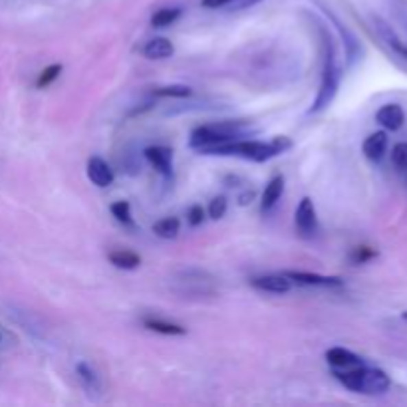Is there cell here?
<instances>
[{
    "label": "cell",
    "instance_id": "1",
    "mask_svg": "<svg viewBox=\"0 0 407 407\" xmlns=\"http://www.w3.org/2000/svg\"><path fill=\"white\" fill-rule=\"evenodd\" d=\"M290 148H292V141L286 135H277L268 143L266 141H255V139H237V141L207 148L201 153H205V155H221V157H241L246 161L264 163V161L277 157L280 153H286Z\"/></svg>",
    "mask_w": 407,
    "mask_h": 407
},
{
    "label": "cell",
    "instance_id": "2",
    "mask_svg": "<svg viewBox=\"0 0 407 407\" xmlns=\"http://www.w3.org/2000/svg\"><path fill=\"white\" fill-rule=\"evenodd\" d=\"M248 133H251V124L246 119H226V121H217V124L195 128L191 131L189 146L201 153L207 148L242 139Z\"/></svg>",
    "mask_w": 407,
    "mask_h": 407
},
{
    "label": "cell",
    "instance_id": "3",
    "mask_svg": "<svg viewBox=\"0 0 407 407\" xmlns=\"http://www.w3.org/2000/svg\"><path fill=\"white\" fill-rule=\"evenodd\" d=\"M332 375L344 388L366 395H382L391 386V380L386 371L368 366H358L350 370H332Z\"/></svg>",
    "mask_w": 407,
    "mask_h": 407
},
{
    "label": "cell",
    "instance_id": "4",
    "mask_svg": "<svg viewBox=\"0 0 407 407\" xmlns=\"http://www.w3.org/2000/svg\"><path fill=\"white\" fill-rule=\"evenodd\" d=\"M324 46H326V58H324L322 82H320V90H318V95H316L310 113H318V111H322L324 108H328L332 104L334 97H336L338 86H340V70H338V64H336L332 42L326 38Z\"/></svg>",
    "mask_w": 407,
    "mask_h": 407
},
{
    "label": "cell",
    "instance_id": "5",
    "mask_svg": "<svg viewBox=\"0 0 407 407\" xmlns=\"http://www.w3.org/2000/svg\"><path fill=\"white\" fill-rule=\"evenodd\" d=\"M294 222H296L298 233H300L302 237H312L316 233L318 219H316V209L310 197H304V199L298 203L296 213H294Z\"/></svg>",
    "mask_w": 407,
    "mask_h": 407
},
{
    "label": "cell",
    "instance_id": "6",
    "mask_svg": "<svg viewBox=\"0 0 407 407\" xmlns=\"http://www.w3.org/2000/svg\"><path fill=\"white\" fill-rule=\"evenodd\" d=\"M251 284L260 290V292H268V294H286L292 290V280L282 275H264V277H255L251 280Z\"/></svg>",
    "mask_w": 407,
    "mask_h": 407
},
{
    "label": "cell",
    "instance_id": "7",
    "mask_svg": "<svg viewBox=\"0 0 407 407\" xmlns=\"http://www.w3.org/2000/svg\"><path fill=\"white\" fill-rule=\"evenodd\" d=\"M375 121L388 131H397L406 124V111L399 104H386L375 111Z\"/></svg>",
    "mask_w": 407,
    "mask_h": 407
},
{
    "label": "cell",
    "instance_id": "8",
    "mask_svg": "<svg viewBox=\"0 0 407 407\" xmlns=\"http://www.w3.org/2000/svg\"><path fill=\"white\" fill-rule=\"evenodd\" d=\"M326 362L330 364L332 370H350V368L364 366V360L346 348H330L326 352Z\"/></svg>",
    "mask_w": 407,
    "mask_h": 407
},
{
    "label": "cell",
    "instance_id": "9",
    "mask_svg": "<svg viewBox=\"0 0 407 407\" xmlns=\"http://www.w3.org/2000/svg\"><path fill=\"white\" fill-rule=\"evenodd\" d=\"M86 173H88V179L95 187L104 189V187H110L113 183V169L102 157H90Z\"/></svg>",
    "mask_w": 407,
    "mask_h": 407
},
{
    "label": "cell",
    "instance_id": "10",
    "mask_svg": "<svg viewBox=\"0 0 407 407\" xmlns=\"http://www.w3.org/2000/svg\"><path fill=\"white\" fill-rule=\"evenodd\" d=\"M292 282L304 284V286H326V288H338L344 286V280L340 277H322V275H312V272H296L288 270L284 272Z\"/></svg>",
    "mask_w": 407,
    "mask_h": 407
},
{
    "label": "cell",
    "instance_id": "11",
    "mask_svg": "<svg viewBox=\"0 0 407 407\" xmlns=\"http://www.w3.org/2000/svg\"><path fill=\"white\" fill-rule=\"evenodd\" d=\"M146 159L155 167L159 173L171 175V163H173V149L163 148V146H151L143 151Z\"/></svg>",
    "mask_w": 407,
    "mask_h": 407
},
{
    "label": "cell",
    "instance_id": "12",
    "mask_svg": "<svg viewBox=\"0 0 407 407\" xmlns=\"http://www.w3.org/2000/svg\"><path fill=\"white\" fill-rule=\"evenodd\" d=\"M386 149H388V133L386 131L371 133L366 137V141L362 146L366 159H370V161H380L386 155Z\"/></svg>",
    "mask_w": 407,
    "mask_h": 407
},
{
    "label": "cell",
    "instance_id": "13",
    "mask_svg": "<svg viewBox=\"0 0 407 407\" xmlns=\"http://www.w3.org/2000/svg\"><path fill=\"white\" fill-rule=\"evenodd\" d=\"M75 373H78V377H80L84 389L88 391V395H93V397L100 395V391H102V380H100V375L95 373V370H93L90 364L80 362L75 366Z\"/></svg>",
    "mask_w": 407,
    "mask_h": 407
},
{
    "label": "cell",
    "instance_id": "14",
    "mask_svg": "<svg viewBox=\"0 0 407 407\" xmlns=\"http://www.w3.org/2000/svg\"><path fill=\"white\" fill-rule=\"evenodd\" d=\"M282 191H284V177L277 175L268 181V185L262 193V201H260V211L262 213H268L275 205L278 203V199L282 197Z\"/></svg>",
    "mask_w": 407,
    "mask_h": 407
},
{
    "label": "cell",
    "instance_id": "15",
    "mask_svg": "<svg viewBox=\"0 0 407 407\" xmlns=\"http://www.w3.org/2000/svg\"><path fill=\"white\" fill-rule=\"evenodd\" d=\"M175 48L171 44V40L167 38H151L148 44L143 46V56L149 60H165L169 56H173Z\"/></svg>",
    "mask_w": 407,
    "mask_h": 407
},
{
    "label": "cell",
    "instance_id": "16",
    "mask_svg": "<svg viewBox=\"0 0 407 407\" xmlns=\"http://www.w3.org/2000/svg\"><path fill=\"white\" fill-rule=\"evenodd\" d=\"M108 259L115 268H121V270H135L141 264V257L131 251H113L108 255Z\"/></svg>",
    "mask_w": 407,
    "mask_h": 407
},
{
    "label": "cell",
    "instance_id": "17",
    "mask_svg": "<svg viewBox=\"0 0 407 407\" xmlns=\"http://www.w3.org/2000/svg\"><path fill=\"white\" fill-rule=\"evenodd\" d=\"M143 326L151 330V332L165 334V336H183L187 334V330L179 324H173V322H165L161 318H146L143 320Z\"/></svg>",
    "mask_w": 407,
    "mask_h": 407
},
{
    "label": "cell",
    "instance_id": "18",
    "mask_svg": "<svg viewBox=\"0 0 407 407\" xmlns=\"http://www.w3.org/2000/svg\"><path fill=\"white\" fill-rule=\"evenodd\" d=\"M179 229H181V222L177 217H165L153 224V233L161 239H175L179 235Z\"/></svg>",
    "mask_w": 407,
    "mask_h": 407
},
{
    "label": "cell",
    "instance_id": "19",
    "mask_svg": "<svg viewBox=\"0 0 407 407\" xmlns=\"http://www.w3.org/2000/svg\"><path fill=\"white\" fill-rule=\"evenodd\" d=\"M179 16H181V8H161L151 16V26L165 28V26H171Z\"/></svg>",
    "mask_w": 407,
    "mask_h": 407
},
{
    "label": "cell",
    "instance_id": "20",
    "mask_svg": "<svg viewBox=\"0 0 407 407\" xmlns=\"http://www.w3.org/2000/svg\"><path fill=\"white\" fill-rule=\"evenodd\" d=\"M155 97H189L191 88L183 84H173V86H161L153 92Z\"/></svg>",
    "mask_w": 407,
    "mask_h": 407
},
{
    "label": "cell",
    "instance_id": "21",
    "mask_svg": "<svg viewBox=\"0 0 407 407\" xmlns=\"http://www.w3.org/2000/svg\"><path fill=\"white\" fill-rule=\"evenodd\" d=\"M62 64H52V66H48V68H44L40 75H38L36 80V88L38 90H44V88H48L52 82H54L58 75L62 74Z\"/></svg>",
    "mask_w": 407,
    "mask_h": 407
},
{
    "label": "cell",
    "instance_id": "22",
    "mask_svg": "<svg viewBox=\"0 0 407 407\" xmlns=\"http://www.w3.org/2000/svg\"><path fill=\"white\" fill-rule=\"evenodd\" d=\"M111 215L117 219L119 222H124V224H133V219H131V207L128 201H115V203L110 207Z\"/></svg>",
    "mask_w": 407,
    "mask_h": 407
},
{
    "label": "cell",
    "instance_id": "23",
    "mask_svg": "<svg viewBox=\"0 0 407 407\" xmlns=\"http://www.w3.org/2000/svg\"><path fill=\"white\" fill-rule=\"evenodd\" d=\"M391 163L402 169V171H407V143H397L393 151H391Z\"/></svg>",
    "mask_w": 407,
    "mask_h": 407
},
{
    "label": "cell",
    "instance_id": "24",
    "mask_svg": "<svg viewBox=\"0 0 407 407\" xmlns=\"http://www.w3.org/2000/svg\"><path fill=\"white\" fill-rule=\"evenodd\" d=\"M209 217L213 219V221H219L224 217V213H226V199L224 197H215L211 203H209Z\"/></svg>",
    "mask_w": 407,
    "mask_h": 407
},
{
    "label": "cell",
    "instance_id": "25",
    "mask_svg": "<svg viewBox=\"0 0 407 407\" xmlns=\"http://www.w3.org/2000/svg\"><path fill=\"white\" fill-rule=\"evenodd\" d=\"M187 221L191 226H199V224H203L205 221V209L201 205H193L191 209H189V213H187Z\"/></svg>",
    "mask_w": 407,
    "mask_h": 407
},
{
    "label": "cell",
    "instance_id": "26",
    "mask_svg": "<svg viewBox=\"0 0 407 407\" xmlns=\"http://www.w3.org/2000/svg\"><path fill=\"white\" fill-rule=\"evenodd\" d=\"M373 257H375V251H371L370 246H360V248H356V253L352 255V260L358 262V264H362V262L373 259Z\"/></svg>",
    "mask_w": 407,
    "mask_h": 407
},
{
    "label": "cell",
    "instance_id": "27",
    "mask_svg": "<svg viewBox=\"0 0 407 407\" xmlns=\"http://www.w3.org/2000/svg\"><path fill=\"white\" fill-rule=\"evenodd\" d=\"M229 2H233V0H203L201 4L205 8H221V6L229 4Z\"/></svg>",
    "mask_w": 407,
    "mask_h": 407
},
{
    "label": "cell",
    "instance_id": "28",
    "mask_svg": "<svg viewBox=\"0 0 407 407\" xmlns=\"http://www.w3.org/2000/svg\"><path fill=\"white\" fill-rule=\"evenodd\" d=\"M253 199H255V191H246L244 195H241V199H239V201H241V205H248Z\"/></svg>",
    "mask_w": 407,
    "mask_h": 407
},
{
    "label": "cell",
    "instance_id": "29",
    "mask_svg": "<svg viewBox=\"0 0 407 407\" xmlns=\"http://www.w3.org/2000/svg\"><path fill=\"white\" fill-rule=\"evenodd\" d=\"M253 2H259V0H248V2H246V4H253Z\"/></svg>",
    "mask_w": 407,
    "mask_h": 407
},
{
    "label": "cell",
    "instance_id": "30",
    "mask_svg": "<svg viewBox=\"0 0 407 407\" xmlns=\"http://www.w3.org/2000/svg\"><path fill=\"white\" fill-rule=\"evenodd\" d=\"M404 318H406V320H407V312H404Z\"/></svg>",
    "mask_w": 407,
    "mask_h": 407
}]
</instances>
